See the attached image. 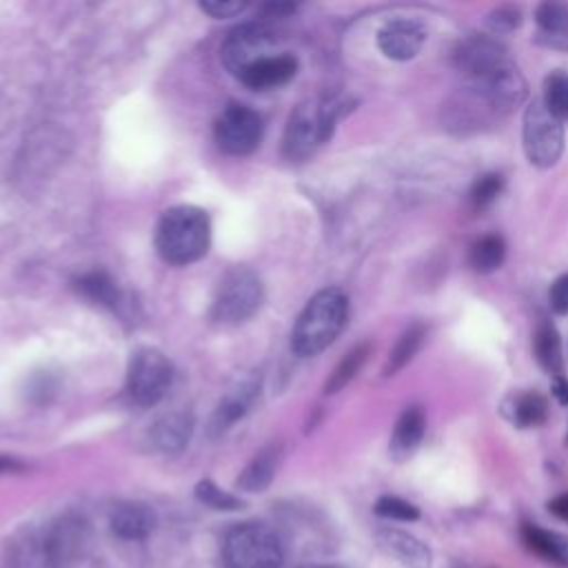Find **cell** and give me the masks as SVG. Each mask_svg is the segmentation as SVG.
<instances>
[{
  "mask_svg": "<svg viewBox=\"0 0 568 568\" xmlns=\"http://www.w3.org/2000/svg\"><path fill=\"white\" fill-rule=\"evenodd\" d=\"M548 510H550L557 519H561V521L568 524V493H561V495L552 497V499L548 501Z\"/></svg>",
  "mask_w": 568,
  "mask_h": 568,
  "instance_id": "obj_35",
  "label": "cell"
},
{
  "mask_svg": "<svg viewBox=\"0 0 568 568\" xmlns=\"http://www.w3.org/2000/svg\"><path fill=\"white\" fill-rule=\"evenodd\" d=\"M84 544V524L73 517L60 519L47 537V557L53 566L64 568L75 559Z\"/></svg>",
  "mask_w": 568,
  "mask_h": 568,
  "instance_id": "obj_17",
  "label": "cell"
},
{
  "mask_svg": "<svg viewBox=\"0 0 568 568\" xmlns=\"http://www.w3.org/2000/svg\"><path fill=\"white\" fill-rule=\"evenodd\" d=\"M195 497H197L202 504H206V506H211V508H215V510H235V508H242V501H240L237 497H233V495L220 490V488H217L213 481H209V479H204V481H200V484L195 486Z\"/></svg>",
  "mask_w": 568,
  "mask_h": 568,
  "instance_id": "obj_31",
  "label": "cell"
},
{
  "mask_svg": "<svg viewBox=\"0 0 568 568\" xmlns=\"http://www.w3.org/2000/svg\"><path fill=\"white\" fill-rule=\"evenodd\" d=\"M368 355H371V344H368V342H362V344L353 346V348L337 362V366L333 368V373L328 375V379H326V384H324V393L333 395V393L342 390V388L359 373V368L364 366V362L368 359Z\"/></svg>",
  "mask_w": 568,
  "mask_h": 568,
  "instance_id": "obj_25",
  "label": "cell"
},
{
  "mask_svg": "<svg viewBox=\"0 0 568 568\" xmlns=\"http://www.w3.org/2000/svg\"><path fill=\"white\" fill-rule=\"evenodd\" d=\"M193 430V417L189 413H169L153 428V442L158 448L173 453L180 450Z\"/></svg>",
  "mask_w": 568,
  "mask_h": 568,
  "instance_id": "obj_22",
  "label": "cell"
},
{
  "mask_svg": "<svg viewBox=\"0 0 568 568\" xmlns=\"http://www.w3.org/2000/svg\"><path fill=\"white\" fill-rule=\"evenodd\" d=\"M173 382V366L158 348H138L131 355L126 373L129 397L138 406L158 404Z\"/></svg>",
  "mask_w": 568,
  "mask_h": 568,
  "instance_id": "obj_7",
  "label": "cell"
},
{
  "mask_svg": "<svg viewBox=\"0 0 568 568\" xmlns=\"http://www.w3.org/2000/svg\"><path fill=\"white\" fill-rule=\"evenodd\" d=\"M373 510L384 517V519H395V521H415L419 519V508L402 497L395 495H384L375 501Z\"/></svg>",
  "mask_w": 568,
  "mask_h": 568,
  "instance_id": "obj_30",
  "label": "cell"
},
{
  "mask_svg": "<svg viewBox=\"0 0 568 568\" xmlns=\"http://www.w3.org/2000/svg\"><path fill=\"white\" fill-rule=\"evenodd\" d=\"M521 539L530 552L541 557L548 564L559 568H568V535L557 530H546L537 524L524 521L521 524Z\"/></svg>",
  "mask_w": 568,
  "mask_h": 568,
  "instance_id": "obj_18",
  "label": "cell"
},
{
  "mask_svg": "<svg viewBox=\"0 0 568 568\" xmlns=\"http://www.w3.org/2000/svg\"><path fill=\"white\" fill-rule=\"evenodd\" d=\"M377 546L404 568H430L433 552L430 548L417 539L415 535L399 530V528H382L375 535Z\"/></svg>",
  "mask_w": 568,
  "mask_h": 568,
  "instance_id": "obj_13",
  "label": "cell"
},
{
  "mask_svg": "<svg viewBox=\"0 0 568 568\" xmlns=\"http://www.w3.org/2000/svg\"><path fill=\"white\" fill-rule=\"evenodd\" d=\"M506 257V242L501 235H484L479 240L473 242L470 251H468V264L475 273H493L504 264Z\"/></svg>",
  "mask_w": 568,
  "mask_h": 568,
  "instance_id": "obj_23",
  "label": "cell"
},
{
  "mask_svg": "<svg viewBox=\"0 0 568 568\" xmlns=\"http://www.w3.org/2000/svg\"><path fill=\"white\" fill-rule=\"evenodd\" d=\"M535 357L539 362V366L552 375V377H561L564 373V353H561V339L557 328L552 326L550 320H541L535 328Z\"/></svg>",
  "mask_w": 568,
  "mask_h": 568,
  "instance_id": "obj_20",
  "label": "cell"
},
{
  "mask_svg": "<svg viewBox=\"0 0 568 568\" xmlns=\"http://www.w3.org/2000/svg\"><path fill=\"white\" fill-rule=\"evenodd\" d=\"M262 300L264 288L260 277L248 268H233L217 286L211 317L226 326L242 324L262 306Z\"/></svg>",
  "mask_w": 568,
  "mask_h": 568,
  "instance_id": "obj_5",
  "label": "cell"
},
{
  "mask_svg": "<svg viewBox=\"0 0 568 568\" xmlns=\"http://www.w3.org/2000/svg\"><path fill=\"white\" fill-rule=\"evenodd\" d=\"M155 528V513L146 504H120L111 513V530L122 539H144Z\"/></svg>",
  "mask_w": 568,
  "mask_h": 568,
  "instance_id": "obj_19",
  "label": "cell"
},
{
  "mask_svg": "<svg viewBox=\"0 0 568 568\" xmlns=\"http://www.w3.org/2000/svg\"><path fill=\"white\" fill-rule=\"evenodd\" d=\"M226 568H280L282 546L264 524H242L229 530L222 546Z\"/></svg>",
  "mask_w": 568,
  "mask_h": 568,
  "instance_id": "obj_4",
  "label": "cell"
},
{
  "mask_svg": "<svg viewBox=\"0 0 568 568\" xmlns=\"http://www.w3.org/2000/svg\"><path fill=\"white\" fill-rule=\"evenodd\" d=\"M552 395L559 399V404L568 406V379L561 377H552Z\"/></svg>",
  "mask_w": 568,
  "mask_h": 568,
  "instance_id": "obj_36",
  "label": "cell"
},
{
  "mask_svg": "<svg viewBox=\"0 0 568 568\" xmlns=\"http://www.w3.org/2000/svg\"><path fill=\"white\" fill-rule=\"evenodd\" d=\"M200 9L213 18H233L246 9V2L237 0H215V2H202Z\"/></svg>",
  "mask_w": 568,
  "mask_h": 568,
  "instance_id": "obj_34",
  "label": "cell"
},
{
  "mask_svg": "<svg viewBox=\"0 0 568 568\" xmlns=\"http://www.w3.org/2000/svg\"><path fill=\"white\" fill-rule=\"evenodd\" d=\"M217 146L229 155H248L257 149L264 124L257 111L246 104H229L213 126Z\"/></svg>",
  "mask_w": 568,
  "mask_h": 568,
  "instance_id": "obj_8",
  "label": "cell"
},
{
  "mask_svg": "<svg viewBox=\"0 0 568 568\" xmlns=\"http://www.w3.org/2000/svg\"><path fill=\"white\" fill-rule=\"evenodd\" d=\"M521 24V11L513 4H504V7H497L493 9L488 16H486V27L493 36H499V33H510L515 31L517 27Z\"/></svg>",
  "mask_w": 568,
  "mask_h": 568,
  "instance_id": "obj_32",
  "label": "cell"
},
{
  "mask_svg": "<svg viewBox=\"0 0 568 568\" xmlns=\"http://www.w3.org/2000/svg\"><path fill=\"white\" fill-rule=\"evenodd\" d=\"M348 317L346 295L331 286L315 293L300 313L293 333L291 348L300 357H313L335 342Z\"/></svg>",
  "mask_w": 568,
  "mask_h": 568,
  "instance_id": "obj_1",
  "label": "cell"
},
{
  "mask_svg": "<svg viewBox=\"0 0 568 568\" xmlns=\"http://www.w3.org/2000/svg\"><path fill=\"white\" fill-rule=\"evenodd\" d=\"M7 470H20V464L11 457H0V473H7Z\"/></svg>",
  "mask_w": 568,
  "mask_h": 568,
  "instance_id": "obj_37",
  "label": "cell"
},
{
  "mask_svg": "<svg viewBox=\"0 0 568 568\" xmlns=\"http://www.w3.org/2000/svg\"><path fill=\"white\" fill-rule=\"evenodd\" d=\"M535 24L539 44L568 51V2H541L535 9Z\"/></svg>",
  "mask_w": 568,
  "mask_h": 568,
  "instance_id": "obj_16",
  "label": "cell"
},
{
  "mask_svg": "<svg viewBox=\"0 0 568 568\" xmlns=\"http://www.w3.org/2000/svg\"><path fill=\"white\" fill-rule=\"evenodd\" d=\"M524 153L532 166L548 169L555 166L564 151V124L544 104V100H532L524 111L521 126Z\"/></svg>",
  "mask_w": 568,
  "mask_h": 568,
  "instance_id": "obj_6",
  "label": "cell"
},
{
  "mask_svg": "<svg viewBox=\"0 0 568 568\" xmlns=\"http://www.w3.org/2000/svg\"><path fill=\"white\" fill-rule=\"evenodd\" d=\"M260 393V379L255 375L240 379L217 404L213 417H211V433H224L246 415V410L253 406L255 397Z\"/></svg>",
  "mask_w": 568,
  "mask_h": 568,
  "instance_id": "obj_14",
  "label": "cell"
},
{
  "mask_svg": "<svg viewBox=\"0 0 568 568\" xmlns=\"http://www.w3.org/2000/svg\"><path fill=\"white\" fill-rule=\"evenodd\" d=\"M211 242V224L202 209L180 204L162 213L155 229V248L169 264L184 266L200 260Z\"/></svg>",
  "mask_w": 568,
  "mask_h": 568,
  "instance_id": "obj_2",
  "label": "cell"
},
{
  "mask_svg": "<svg viewBox=\"0 0 568 568\" xmlns=\"http://www.w3.org/2000/svg\"><path fill=\"white\" fill-rule=\"evenodd\" d=\"M424 337H426L424 324L415 322V324L406 326V328L402 331V335L397 337L395 346H393L390 353H388V359H386V364H384V375L390 377V375L399 373V371L415 357V353L419 351Z\"/></svg>",
  "mask_w": 568,
  "mask_h": 568,
  "instance_id": "obj_24",
  "label": "cell"
},
{
  "mask_svg": "<svg viewBox=\"0 0 568 568\" xmlns=\"http://www.w3.org/2000/svg\"><path fill=\"white\" fill-rule=\"evenodd\" d=\"M297 73V58L293 53L280 51L271 53L253 64H248L244 71H240V82L255 91H266L286 84Z\"/></svg>",
  "mask_w": 568,
  "mask_h": 568,
  "instance_id": "obj_12",
  "label": "cell"
},
{
  "mask_svg": "<svg viewBox=\"0 0 568 568\" xmlns=\"http://www.w3.org/2000/svg\"><path fill=\"white\" fill-rule=\"evenodd\" d=\"M508 62L506 47L493 36H468L453 51V64L466 82L488 78Z\"/></svg>",
  "mask_w": 568,
  "mask_h": 568,
  "instance_id": "obj_9",
  "label": "cell"
},
{
  "mask_svg": "<svg viewBox=\"0 0 568 568\" xmlns=\"http://www.w3.org/2000/svg\"><path fill=\"white\" fill-rule=\"evenodd\" d=\"M426 42V29L419 20L410 18H395L388 20L377 31V47L379 51L397 62L413 60Z\"/></svg>",
  "mask_w": 568,
  "mask_h": 568,
  "instance_id": "obj_11",
  "label": "cell"
},
{
  "mask_svg": "<svg viewBox=\"0 0 568 568\" xmlns=\"http://www.w3.org/2000/svg\"><path fill=\"white\" fill-rule=\"evenodd\" d=\"M548 302L557 315H568V273L559 275L552 282V286L548 291Z\"/></svg>",
  "mask_w": 568,
  "mask_h": 568,
  "instance_id": "obj_33",
  "label": "cell"
},
{
  "mask_svg": "<svg viewBox=\"0 0 568 568\" xmlns=\"http://www.w3.org/2000/svg\"><path fill=\"white\" fill-rule=\"evenodd\" d=\"M271 53H275L273 31L260 24H246L226 38L222 47V62L233 75H240V71H244L248 64Z\"/></svg>",
  "mask_w": 568,
  "mask_h": 568,
  "instance_id": "obj_10",
  "label": "cell"
},
{
  "mask_svg": "<svg viewBox=\"0 0 568 568\" xmlns=\"http://www.w3.org/2000/svg\"><path fill=\"white\" fill-rule=\"evenodd\" d=\"M544 104L557 120H568V75L552 73L544 84Z\"/></svg>",
  "mask_w": 568,
  "mask_h": 568,
  "instance_id": "obj_27",
  "label": "cell"
},
{
  "mask_svg": "<svg viewBox=\"0 0 568 568\" xmlns=\"http://www.w3.org/2000/svg\"><path fill=\"white\" fill-rule=\"evenodd\" d=\"M548 417V399L537 390H524L510 399L508 419L519 428L541 426Z\"/></svg>",
  "mask_w": 568,
  "mask_h": 568,
  "instance_id": "obj_21",
  "label": "cell"
},
{
  "mask_svg": "<svg viewBox=\"0 0 568 568\" xmlns=\"http://www.w3.org/2000/svg\"><path fill=\"white\" fill-rule=\"evenodd\" d=\"M504 189V178L499 173H484L479 175L473 186H470V193H468V200H470V206L475 211H484L488 209L501 193Z\"/></svg>",
  "mask_w": 568,
  "mask_h": 568,
  "instance_id": "obj_28",
  "label": "cell"
},
{
  "mask_svg": "<svg viewBox=\"0 0 568 568\" xmlns=\"http://www.w3.org/2000/svg\"><path fill=\"white\" fill-rule=\"evenodd\" d=\"M342 106L344 102L337 98L313 100L295 106L282 138L284 158L300 162L313 155V151L331 138Z\"/></svg>",
  "mask_w": 568,
  "mask_h": 568,
  "instance_id": "obj_3",
  "label": "cell"
},
{
  "mask_svg": "<svg viewBox=\"0 0 568 568\" xmlns=\"http://www.w3.org/2000/svg\"><path fill=\"white\" fill-rule=\"evenodd\" d=\"M275 468H277V450L275 448H266L262 450L246 468L244 473L240 475L237 484L244 488V490H264L273 475H275Z\"/></svg>",
  "mask_w": 568,
  "mask_h": 568,
  "instance_id": "obj_26",
  "label": "cell"
},
{
  "mask_svg": "<svg viewBox=\"0 0 568 568\" xmlns=\"http://www.w3.org/2000/svg\"><path fill=\"white\" fill-rule=\"evenodd\" d=\"M424 433H426L424 408L422 406H406L402 410V415L397 417L393 435H390V444H388L390 457L397 459V462L408 459L417 450V446L422 444Z\"/></svg>",
  "mask_w": 568,
  "mask_h": 568,
  "instance_id": "obj_15",
  "label": "cell"
},
{
  "mask_svg": "<svg viewBox=\"0 0 568 568\" xmlns=\"http://www.w3.org/2000/svg\"><path fill=\"white\" fill-rule=\"evenodd\" d=\"M78 288L91 297L98 304H106V306H115L118 304V291L115 284L111 282V277L106 273H89L78 282Z\"/></svg>",
  "mask_w": 568,
  "mask_h": 568,
  "instance_id": "obj_29",
  "label": "cell"
}]
</instances>
